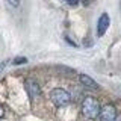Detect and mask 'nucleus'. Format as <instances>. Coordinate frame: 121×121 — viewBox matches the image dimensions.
I'll use <instances>...</instances> for the list:
<instances>
[{"instance_id": "1", "label": "nucleus", "mask_w": 121, "mask_h": 121, "mask_svg": "<svg viewBox=\"0 0 121 121\" xmlns=\"http://www.w3.org/2000/svg\"><path fill=\"white\" fill-rule=\"evenodd\" d=\"M100 109H101L100 103H98L94 97L83 98V101H82V112H83V115H85L86 118L95 120L98 117V113H100Z\"/></svg>"}, {"instance_id": "2", "label": "nucleus", "mask_w": 121, "mask_h": 121, "mask_svg": "<svg viewBox=\"0 0 121 121\" xmlns=\"http://www.w3.org/2000/svg\"><path fill=\"white\" fill-rule=\"evenodd\" d=\"M50 100H52V103L55 106H58V108H64V106L70 104L71 95H70L68 91L62 89V88H55L50 92Z\"/></svg>"}, {"instance_id": "3", "label": "nucleus", "mask_w": 121, "mask_h": 121, "mask_svg": "<svg viewBox=\"0 0 121 121\" xmlns=\"http://www.w3.org/2000/svg\"><path fill=\"white\" fill-rule=\"evenodd\" d=\"M118 115H117V109L113 104H104L100 109V113H98L100 121H115Z\"/></svg>"}, {"instance_id": "4", "label": "nucleus", "mask_w": 121, "mask_h": 121, "mask_svg": "<svg viewBox=\"0 0 121 121\" xmlns=\"http://www.w3.org/2000/svg\"><path fill=\"white\" fill-rule=\"evenodd\" d=\"M24 88H26V92H27V95L30 97V100H35L41 95V88L39 85H38L36 80H33V79H27V80L24 82Z\"/></svg>"}, {"instance_id": "5", "label": "nucleus", "mask_w": 121, "mask_h": 121, "mask_svg": "<svg viewBox=\"0 0 121 121\" xmlns=\"http://www.w3.org/2000/svg\"><path fill=\"white\" fill-rule=\"evenodd\" d=\"M109 24H111V18L106 12H103L97 21V36H103L109 27Z\"/></svg>"}, {"instance_id": "6", "label": "nucleus", "mask_w": 121, "mask_h": 121, "mask_svg": "<svg viewBox=\"0 0 121 121\" xmlns=\"http://www.w3.org/2000/svg\"><path fill=\"white\" fill-rule=\"evenodd\" d=\"M79 80H80V83L88 89H98V83L88 74H80L79 76Z\"/></svg>"}, {"instance_id": "7", "label": "nucleus", "mask_w": 121, "mask_h": 121, "mask_svg": "<svg viewBox=\"0 0 121 121\" xmlns=\"http://www.w3.org/2000/svg\"><path fill=\"white\" fill-rule=\"evenodd\" d=\"M12 62H14V65H23V64L27 62V59H26L24 56H18V58H15Z\"/></svg>"}, {"instance_id": "8", "label": "nucleus", "mask_w": 121, "mask_h": 121, "mask_svg": "<svg viewBox=\"0 0 121 121\" xmlns=\"http://www.w3.org/2000/svg\"><path fill=\"white\" fill-rule=\"evenodd\" d=\"M20 2H21V0H8V3H9L11 6H14V8L20 6Z\"/></svg>"}, {"instance_id": "9", "label": "nucleus", "mask_w": 121, "mask_h": 121, "mask_svg": "<svg viewBox=\"0 0 121 121\" xmlns=\"http://www.w3.org/2000/svg\"><path fill=\"white\" fill-rule=\"evenodd\" d=\"M65 2H67L70 6H76V5L79 3V0H65Z\"/></svg>"}, {"instance_id": "10", "label": "nucleus", "mask_w": 121, "mask_h": 121, "mask_svg": "<svg viewBox=\"0 0 121 121\" xmlns=\"http://www.w3.org/2000/svg\"><path fill=\"white\" fill-rule=\"evenodd\" d=\"M5 67H6V62H2V64H0V73L5 70Z\"/></svg>"}, {"instance_id": "11", "label": "nucleus", "mask_w": 121, "mask_h": 121, "mask_svg": "<svg viewBox=\"0 0 121 121\" xmlns=\"http://www.w3.org/2000/svg\"><path fill=\"white\" fill-rule=\"evenodd\" d=\"M5 115V109H3V106H0V118Z\"/></svg>"}, {"instance_id": "12", "label": "nucleus", "mask_w": 121, "mask_h": 121, "mask_svg": "<svg viewBox=\"0 0 121 121\" xmlns=\"http://www.w3.org/2000/svg\"><path fill=\"white\" fill-rule=\"evenodd\" d=\"M91 2H92V0H83V5H89Z\"/></svg>"}, {"instance_id": "13", "label": "nucleus", "mask_w": 121, "mask_h": 121, "mask_svg": "<svg viewBox=\"0 0 121 121\" xmlns=\"http://www.w3.org/2000/svg\"><path fill=\"white\" fill-rule=\"evenodd\" d=\"M115 121H121V117H117V120Z\"/></svg>"}]
</instances>
